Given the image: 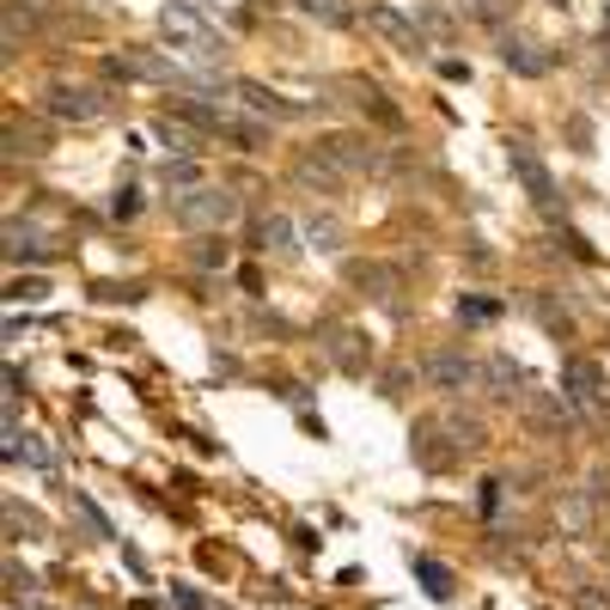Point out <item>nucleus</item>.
I'll use <instances>...</instances> for the list:
<instances>
[{
	"instance_id": "nucleus-1",
	"label": "nucleus",
	"mask_w": 610,
	"mask_h": 610,
	"mask_svg": "<svg viewBox=\"0 0 610 610\" xmlns=\"http://www.w3.org/2000/svg\"><path fill=\"white\" fill-rule=\"evenodd\" d=\"M43 110H50L55 122H98V117H110V98L98 92V86H50V92H43Z\"/></svg>"
},
{
	"instance_id": "nucleus-2",
	"label": "nucleus",
	"mask_w": 610,
	"mask_h": 610,
	"mask_svg": "<svg viewBox=\"0 0 610 610\" xmlns=\"http://www.w3.org/2000/svg\"><path fill=\"white\" fill-rule=\"evenodd\" d=\"M506 165H513V177L525 184V196L537 201V208H556V177H549L544 160H537V146H531V141H506Z\"/></svg>"
},
{
	"instance_id": "nucleus-3",
	"label": "nucleus",
	"mask_w": 610,
	"mask_h": 610,
	"mask_svg": "<svg viewBox=\"0 0 610 610\" xmlns=\"http://www.w3.org/2000/svg\"><path fill=\"white\" fill-rule=\"evenodd\" d=\"M239 214V196L232 189H189L184 201H177V220L189 226V232H208V226H226Z\"/></svg>"
},
{
	"instance_id": "nucleus-4",
	"label": "nucleus",
	"mask_w": 610,
	"mask_h": 610,
	"mask_svg": "<svg viewBox=\"0 0 610 610\" xmlns=\"http://www.w3.org/2000/svg\"><path fill=\"white\" fill-rule=\"evenodd\" d=\"M562 391H568L574 410L592 415L598 403H604V372H598L592 360H562Z\"/></svg>"
},
{
	"instance_id": "nucleus-5",
	"label": "nucleus",
	"mask_w": 610,
	"mask_h": 610,
	"mask_svg": "<svg viewBox=\"0 0 610 610\" xmlns=\"http://www.w3.org/2000/svg\"><path fill=\"white\" fill-rule=\"evenodd\" d=\"M165 31H172L177 43H189V55H214V25L189 0H172V7H165Z\"/></svg>"
},
{
	"instance_id": "nucleus-6",
	"label": "nucleus",
	"mask_w": 610,
	"mask_h": 610,
	"mask_svg": "<svg viewBox=\"0 0 610 610\" xmlns=\"http://www.w3.org/2000/svg\"><path fill=\"white\" fill-rule=\"evenodd\" d=\"M110 74H129V80H160V86H196L177 62H160V55H110Z\"/></svg>"
},
{
	"instance_id": "nucleus-7",
	"label": "nucleus",
	"mask_w": 610,
	"mask_h": 610,
	"mask_svg": "<svg viewBox=\"0 0 610 610\" xmlns=\"http://www.w3.org/2000/svg\"><path fill=\"white\" fill-rule=\"evenodd\" d=\"M422 372L434 379L439 391H465V385H477V379H482V367H477V360H465V355H434Z\"/></svg>"
},
{
	"instance_id": "nucleus-8",
	"label": "nucleus",
	"mask_w": 610,
	"mask_h": 610,
	"mask_svg": "<svg viewBox=\"0 0 610 610\" xmlns=\"http://www.w3.org/2000/svg\"><path fill=\"white\" fill-rule=\"evenodd\" d=\"M501 62L513 67V74H525V80L549 74V55H537V43H531V37H513V31L501 37Z\"/></svg>"
},
{
	"instance_id": "nucleus-9",
	"label": "nucleus",
	"mask_w": 610,
	"mask_h": 610,
	"mask_svg": "<svg viewBox=\"0 0 610 610\" xmlns=\"http://www.w3.org/2000/svg\"><path fill=\"white\" fill-rule=\"evenodd\" d=\"M7 458L31 470H55V446H43L37 434H19V427H7Z\"/></svg>"
},
{
	"instance_id": "nucleus-10",
	"label": "nucleus",
	"mask_w": 610,
	"mask_h": 610,
	"mask_svg": "<svg viewBox=\"0 0 610 610\" xmlns=\"http://www.w3.org/2000/svg\"><path fill=\"white\" fill-rule=\"evenodd\" d=\"M244 92V105L257 110V117H269V122H287V117H305V105H287L281 92H269V86H257V80H244L239 86Z\"/></svg>"
},
{
	"instance_id": "nucleus-11",
	"label": "nucleus",
	"mask_w": 610,
	"mask_h": 610,
	"mask_svg": "<svg viewBox=\"0 0 610 610\" xmlns=\"http://www.w3.org/2000/svg\"><path fill=\"white\" fill-rule=\"evenodd\" d=\"M482 385H494L501 397H513V391L525 385V367H519L513 355H494V360H482Z\"/></svg>"
},
{
	"instance_id": "nucleus-12",
	"label": "nucleus",
	"mask_w": 610,
	"mask_h": 610,
	"mask_svg": "<svg viewBox=\"0 0 610 610\" xmlns=\"http://www.w3.org/2000/svg\"><path fill=\"white\" fill-rule=\"evenodd\" d=\"M257 251H275V257H293V251H299V244H293V220H281V214L257 220Z\"/></svg>"
},
{
	"instance_id": "nucleus-13",
	"label": "nucleus",
	"mask_w": 610,
	"mask_h": 610,
	"mask_svg": "<svg viewBox=\"0 0 610 610\" xmlns=\"http://www.w3.org/2000/svg\"><path fill=\"white\" fill-rule=\"evenodd\" d=\"M293 7L324 19V25H355V7H348V0H293Z\"/></svg>"
},
{
	"instance_id": "nucleus-14",
	"label": "nucleus",
	"mask_w": 610,
	"mask_h": 610,
	"mask_svg": "<svg viewBox=\"0 0 610 610\" xmlns=\"http://www.w3.org/2000/svg\"><path fill=\"white\" fill-rule=\"evenodd\" d=\"M415 574H422V586H427V598H439V604H446L451 598V574L439 568L434 556H415Z\"/></svg>"
},
{
	"instance_id": "nucleus-15",
	"label": "nucleus",
	"mask_w": 610,
	"mask_h": 610,
	"mask_svg": "<svg viewBox=\"0 0 610 610\" xmlns=\"http://www.w3.org/2000/svg\"><path fill=\"white\" fill-rule=\"evenodd\" d=\"M367 19H372V25H379V31H385V37H397V43H403V50H422V37H415V31H410V25H403V19H397V13H391V7H372V13H367Z\"/></svg>"
},
{
	"instance_id": "nucleus-16",
	"label": "nucleus",
	"mask_w": 610,
	"mask_h": 610,
	"mask_svg": "<svg viewBox=\"0 0 610 610\" xmlns=\"http://www.w3.org/2000/svg\"><path fill=\"white\" fill-rule=\"evenodd\" d=\"M7 257H13V263H19V257H43V244H37V232H31V226H7Z\"/></svg>"
},
{
	"instance_id": "nucleus-17",
	"label": "nucleus",
	"mask_w": 610,
	"mask_h": 610,
	"mask_svg": "<svg viewBox=\"0 0 610 610\" xmlns=\"http://www.w3.org/2000/svg\"><path fill=\"white\" fill-rule=\"evenodd\" d=\"M160 141L172 146V153H196V134L184 129V117H160Z\"/></svg>"
},
{
	"instance_id": "nucleus-18",
	"label": "nucleus",
	"mask_w": 610,
	"mask_h": 610,
	"mask_svg": "<svg viewBox=\"0 0 610 610\" xmlns=\"http://www.w3.org/2000/svg\"><path fill=\"white\" fill-rule=\"evenodd\" d=\"M305 244L312 251H336V220H305Z\"/></svg>"
},
{
	"instance_id": "nucleus-19",
	"label": "nucleus",
	"mask_w": 610,
	"mask_h": 610,
	"mask_svg": "<svg viewBox=\"0 0 610 610\" xmlns=\"http://www.w3.org/2000/svg\"><path fill=\"white\" fill-rule=\"evenodd\" d=\"M458 318H465V324H489V318H501V305H494V299H458Z\"/></svg>"
},
{
	"instance_id": "nucleus-20",
	"label": "nucleus",
	"mask_w": 610,
	"mask_h": 610,
	"mask_svg": "<svg viewBox=\"0 0 610 610\" xmlns=\"http://www.w3.org/2000/svg\"><path fill=\"white\" fill-rule=\"evenodd\" d=\"M134 208H141V196H134V189H117V201H110V214H117V220H134Z\"/></svg>"
},
{
	"instance_id": "nucleus-21",
	"label": "nucleus",
	"mask_w": 610,
	"mask_h": 610,
	"mask_svg": "<svg viewBox=\"0 0 610 610\" xmlns=\"http://www.w3.org/2000/svg\"><path fill=\"white\" fill-rule=\"evenodd\" d=\"M165 184H196V165H165Z\"/></svg>"
},
{
	"instance_id": "nucleus-22",
	"label": "nucleus",
	"mask_w": 610,
	"mask_h": 610,
	"mask_svg": "<svg viewBox=\"0 0 610 610\" xmlns=\"http://www.w3.org/2000/svg\"><path fill=\"white\" fill-rule=\"evenodd\" d=\"M201 263H208V269L220 263V269H226V244H220V239H208V244H201Z\"/></svg>"
},
{
	"instance_id": "nucleus-23",
	"label": "nucleus",
	"mask_w": 610,
	"mask_h": 610,
	"mask_svg": "<svg viewBox=\"0 0 610 610\" xmlns=\"http://www.w3.org/2000/svg\"><path fill=\"white\" fill-rule=\"evenodd\" d=\"M172 598H177V610H201V598H196V592H184V586H177Z\"/></svg>"
},
{
	"instance_id": "nucleus-24",
	"label": "nucleus",
	"mask_w": 610,
	"mask_h": 610,
	"mask_svg": "<svg viewBox=\"0 0 610 610\" xmlns=\"http://www.w3.org/2000/svg\"><path fill=\"white\" fill-rule=\"evenodd\" d=\"M470 13H482V19H494V7H501V0H465Z\"/></svg>"
}]
</instances>
